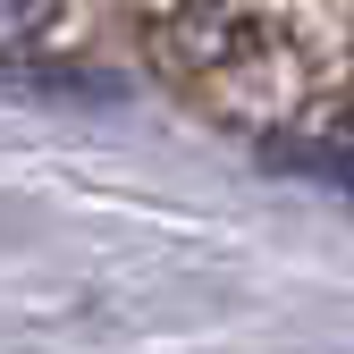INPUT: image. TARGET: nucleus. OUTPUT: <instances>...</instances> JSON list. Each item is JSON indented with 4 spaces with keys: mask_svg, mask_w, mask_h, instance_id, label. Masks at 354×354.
Segmentation results:
<instances>
[{
    "mask_svg": "<svg viewBox=\"0 0 354 354\" xmlns=\"http://www.w3.org/2000/svg\"><path fill=\"white\" fill-rule=\"evenodd\" d=\"M59 17H68V0H0V68L34 59L42 42L59 34Z\"/></svg>",
    "mask_w": 354,
    "mask_h": 354,
    "instance_id": "f257e3e1",
    "label": "nucleus"
},
{
    "mask_svg": "<svg viewBox=\"0 0 354 354\" xmlns=\"http://www.w3.org/2000/svg\"><path fill=\"white\" fill-rule=\"evenodd\" d=\"M279 160H295V169L329 177L337 194H354V136H287V144H279Z\"/></svg>",
    "mask_w": 354,
    "mask_h": 354,
    "instance_id": "f03ea898",
    "label": "nucleus"
}]
</instances>
